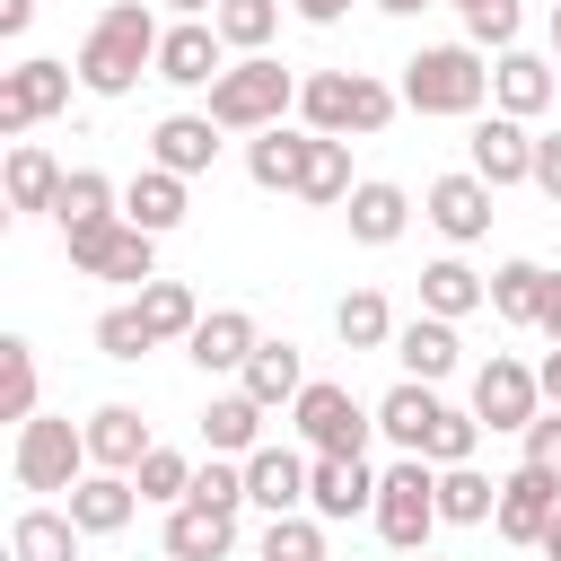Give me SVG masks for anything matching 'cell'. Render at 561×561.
Listing matches in <instances>:
<instances>
[{"mask_svg":"<svg viewBox=\"0 0 561 561\" xmlns=\"http://www.w3.org/2000/svg\"><path fill=\"white\" fill-rule=\"evenodd\" d=\"M158 44H167V26L149 18V0H114L79 44V88L88 96H131L140 70H158Z\"/></svg>","mask_w":561,"mask_h":561,"instance_id":"6da1fadb","label":"cell"},{"mask_svg":"<svg viewBox=\"0 0 561 561\" xmlns=\"http://www.w3.org/2000/svg\"><path fill=\"white\" fill-rule=\"evenodd\" d=\"M394 105H403V88H386V79H368V70H307V79H298V114H307V131H324V140L386 131Z\"/></svg>","mask_w":561,"mask_h":561,"instance_id":"7a4b0ae2","label":"cell"},{"mask_svg":"<svg viewBox=\"0 0 561 561\" xmlns=\"http://www.w3.org/2000/svg\"><path fill=\"white\" fill-rule=\"evenodd\" d=\"M491 96V61L473 44H421L403 61V105L412 114H482Z\"/></svg>","mask_w":561,"mask_h":561,"instance_id":"3957f363","label":"cell"},{"mask_svg":"<svg viewBox=\"0 0 561 561\" xmlns=\"http://www.w3.org/2000/svg\"><path fill=\"white\" fill-rule=\"evenodd\" d=\"M289 105H298V70H289V61H272V53L228 61V70H219V88H210V123H219V131H272Z\"/></svg>","mask_w":561,"mask_h":561,"instance_id":"277c9868","label":"cell"},{"mask_svg":"<svg viewBox=\"0 0 561 561\" xmlns=\"http://www.w3.org/2000/svg\"><path fill=\"white\" fill-rule=\"evenodd\" d=\"M9 473H18V491H79V482L96 473V456H88V430H70L61 412H35V421H18Z\"/></svg>","mask_w":561,"mask_h":561,"instance_id":"5b68a950","label":"cell"},{"mask_svg":"<svg viewBox=\"0 0 561 561\" xmlns=\"http://www.w3.org/2000/svg\"><path fill=\"white\" fill-rule=\"evenodd\" d=\"M368 517H377V535H386L394 552H430V535H438V465H430V456L386 465Z\"/></svg>","mask_w":561,"mask_h":561,"instance_id":"8992f818","label":"cell"},{"mask_svg":"<svg viewBox=\"0 0 561 561\" xmlns=\"http://www.w3.org/2000/svg\"><path fill=\"white\" fill-rule=\"evenodd\" d=\"M61 237H70V263H79L88 280H131V289H149V280H158V237H149V228H131V219L61 228Z\"/></svg>","mask_w":561,"mask_h":561,"instance_id":"52a82bcc","label":"cell"},{"mask_svg":"<svg viewBox=\"0 0 561 561\" xmlns=\"http://www.w3.org/2000/svg\"><path fill=\"white\" fill-rule=\"evenodd\" d=\"M289 421H298L307 456H359L368 430H377V412H359V394L333 386V377H307V394L289 403Z\"/></svg>","mask_w":561,"mask_h":561,"instance_id":"ba28073f","label":"cell"},{"mask_svg":"<svg viewBox=\"0 0 561 561\" xmlns=\"http://www.w3.org/2000/svg\"><path fill=\"white\" fill-rule=\"evenodd\" d=\"M543 412V386H535V368L526 359H508V351H491L482 368H473V421L482 430H517L526 438V421Z\"/></svg>","mask_w":561,"mask_h":561,"instance_id":"9c48e42d","label":"cell"},{"mask_svg":"<svg viewBox=\"0 0 561 561\" xmlns=\"http://www.w3.org/2000/svg\"><path fill=\"white\" fill-rule=\"evenodd\" d=\"M465 167H473L491 193H508V184H535V131H526L517 114H473Z\"/></svg>","mask_w":561,"mask_h":561,"instance_id":"30bf717a","label":"cell"},{"mask_svg":"<svg viewBox=\"0 0 561 561\" xmlns=\"http://www.w3.org/2000/svg\"><path fill=\"white\" fill-rule=\"evenodd\" d=\"M70 79H79L70 61H44V53L18 61V70L0 79V131L18 140V131H35L44 114H61V105H70Z\"/></svg>","mask_w":561,"mask_h":561,"instance_id":"8fae6325","label":"cell"},{"mask_svg":"<svg viewBox=\"0 0 561 561\" xmlns=\"http://www.w3.org/2000/svg\"><path fill=\"white\" fill-rule=\"evenodd\" d=\"M552 508H561V473H543V465H517V473H500V543H543V526H552Z\"/></svg>","mask_w":561,"mask_h":561,"instance_id":"7c38bea8","label":"cell"},{"mask_svg":"<svg viewBox=\"0 0 561 561\" xmlns=\"http://www.w3.org/2000/svg\"><path fill=\"white\" fill-rule=\"evenodd\" d=\"M219 53H228V44H219L210 18H175L167 44H158V70H149V79H167V88H219V70H228Z\"/></svg>","mask_w":561,"mask_h":561,"instance_id":"4fadbf2b","label":"cell"},{"mask_svg":"<svg viewBox=\"0 0 561 561\" xmlns=\"http://www.w3.org/2000/svg\"><path fill=\"white\" fill-rule=\"evenodd\" d=\"M421 219H430L447 245H473V237L491 228V184H482L473 167H456V175H438V184L421 193Z\"/></svg>","mask_w":561,"mask_h":561,"instance_id":"5bb4252c","label":"cell"},{"mask_svg":"<svg viewBox=\"0 0 561 561\" xmlns=\"http://www.w3.org/2000/svg\"><path fill=\"white\" fill-rule=\"evenodd\" d=\"M359 508H377L368 456H316V465H307V517L342 526V517H359Z\"/></svg>","mask_w":561,"mask_h":561,"instance_id":"9a60e30c","label":"cell"},{"mask_svg":"<svg viewBox=\"0 0 561 561\" xmlns=\"http://www.w3.org/2000/svg\"><path fill=\"white\" fill-rule=\"evenodd\" d=\"M307 465H316V456H298V447H254V456H245V500H254L263 517H298V508H307Z\"/></svg>","mask_w":561,"mask_h":561,"instance_id":"2e32d148","label":"cell"},{"mask_svg":"<svg viewBox=\"0 0 561 561\" xmlns=\"http://www.w3.org/2000/svg\"><path fill=\"white\" fill-rule=\"evenodd\" d=\"M184 351H193V368H202V377H228V368H245V359L263 351V333H254V316H245V307H210V316L193 324V342H184Z\"/></svg>","mask_w":561,"mask_h":561,"instance_id":"e0dca14e","label":"cell"},{"mask_svg":"<svg viewBox=\"0 0 561 561\" xmlns=\"http://www.w3.org/2000/svg\"><path fill=\"white\" fill-rule=\"evenodd\" d=\"M79 430H88L96 473H140V456H149V421H140V403H96Z\"/></svg>","mask_w":561,"mask_h":561,"instance_id":"ac0fdd59","label":"cell"},{"mask_svg":"<svg viewBox=\"0 0 561 561\" xmlns=\"http://www.w3.org/2000/svg\"><path fill=\"white\" fill-rule=\"evenodd\" d=\"M552 88H561V70H552L543 53H500V61H491V105L517 114V123H535V114L552 105Z\"/></svg>","mask_w":561,"mask_h":561,"instance_id":"d6986e66","label":"cell"},{"mask_svg":"<svg viewBox=\"0 0 561 561\" xmlns=\"http://www.w3.org/2000/svg\"><path fill=\"white\" fill-rule=\"evenodd\" d=\"M210 158H219V123H210V114H167V123L149 131V167H167V175H184V184H193Z\"/></svg>","mask_w":561,"mask_h":561,"instance_id":"ffe728a7","label":"cell"},{"mask_svg":"<svg viewBox=\"0 0 561 561\" xmlns=\"http://www.w3.org/2000/svg\"><path fill=\"white\" fill-rule=\"evenodd\" d=\"M307 149H316V131H289V123L254 131V140H245V175H254V193H298Z\"/></svg>","mask_w":561,"mask_h":561,"instance_id":"44dd1931","label":"cell"},{"mask_svg":"<svg viewBox=\"0 0 561 561\" xmlns=\"http://www.w3.org/2000/svg\"><path fill=\"white\" fill-rule=\"evenodd\" d=\"M394 359H403V377L438 386V377H456L465 342H456V324H447V316H412V324H394Z\"/></svg>","mask_w":561,"mask_h":561,"instance_id":"7402d4cb","label":"cell"},{"mask_svg":"<svg viewBox=\"0 0 561 561\" xmlns=\"http://www.w3.org/2000/svg\"><path fill=\"white\" fill-rule=\"evenodd\" d=\"M438 386H421V377H403V386H386V403H377V438H394L403 456H421L430 447V430H438Z\"/></svg>","mask_w":561,"mask_h":561,"instance_id":"603a6c76","label":"cell"},{"mask_svg":"<svg viewBox=\"0 0 561 561\" xmlns=\"http://www.w3.org/2000/svg\"><path fill=\"white\" fill-rule=\"evenodd\" d=\"M228 552H237V517L228 508H202V500L167 508V561H228Z\"/></svg>","mask_w":561,"mask_h":561,"instance_id":"cb8c5ba5","label":"cell"},{"mask_svg":"<svg viewBox=\"0 0 561 561\" xmlns=\"http://www.w3.org/2000/svg\"><path fill=\"white\" fill-rule=\"evenodd\" d=\"M0 184H9V210H53V202H61V184H70V167H61L53 149H35V140H9Z\"/></svg>","mask_w":561,"mask_h":561,"instance_id":"d4e9b609","label":"cell"},{"mask_svg":"<svg viewBox=\"0 0 561 561\" xmlns=\"http://www.w3.org/2000/svg\"><path fill=\"white\" fill-rule=\"evenodd\" d=\"M342 219H351V237H359V245H394V237L412 228V193H403V184H386V175H368V184L342 202Z\"/></svg>","mask_w":561,"mask_h":561,"instance_id":"484cf974","label":"cell"},{"mask_svg":"<svg viewBox=\"0 0 561 561\" xmlns=\"http://www.w3.org/2000/svg\"><path fill=\"white\" fill-rule=\"evenodd\" d=\"M473 307H491V280L473 272V263H456V254H438V263H421V316H473Z\"/></svg>","mask_w":561,"mask_h":561,"instance_id":"4316f807","label":"cell"},{"mask_svg":"<svg viewBox=\"0 0 561 561\" xmlns=\"http://www.w3.org/2000/svg\"><path fill=\"white\" fill-rule=\"evenodd\" d=\"M237 386L263 403V412H280V403H298L307 394V359H298V342H263L245 368H237Z\"/></svg>","mask_w":561,"mask_h":561,"instance_id":"83f0119b","label":"cell"},{"mask_svg":"<svg viewBox=\"0 0 561 561\" xmlns=\"http://www.w3.org/2000/svg\"><path fill=\"white\" fill-rule=\"evenodd\" d=\"M131 508H140V482H131V473H88V482L70 491L79 535H123V526H131Z\"/></svg>","mask_w":561,"mask_h":561,"instance_id":"f1b7e54d","label":"cell"},{"mask_svg":"<svg viewBox=\"0 0 561 561\" xmlns=\"http://www.w3.org/2000/svg\"><path fill=\"white\" fill-rule=\"evenodd\" d=\"M9 552L18 561H79V517L70 508H18V526H9Z\"/></svg>","mask_w":561,"mask_h":561,"instance_id":"f546056e","label":"cell"},{"mask_svg":"<svg viewBox=\"0 0 561 561\" xmlns=\"http://www.w3.org/2000/svg\"><path fill=\"white\" fill-rule=\"evenodd\" d=\"M123 219H131V228H149V237H167V228L184 219V175H167V167H140V175L123 184Z\"/></svg>","mask_w":561,"mask_h":561,"instance_id":"4dcf8cb0","label":"cell"},{"mask_svg":"<svg viewBox=\"0 0 561 561\" xmlns=\"http://www.w3.org/2000/svg\"><path fill=\"white\" fill-rule=\"evenodd\" d=\"M543 298H552V272H543V263L517 254V263L491 272V316H500V324H543Z\"/></svg>","mask_w":561,"mask_h":561,"instance_id":"1f68e13d","label":"cell"},{"mask_svg":"<svg viewBox=\"0 0 561 561\" xmlns=\"http://www.w3.org/2000/svg\"><path fill=\"white\" fill-rule=\"evenodd\" d=\"M202 438H210V456H237V465H245V456L263 447V403H254L245 386H237V394H219V403L202 412Z\"/></svg>","mask_w":561,"mask_h":561,"instance_id":"d6a6232c","label":"cell"},{"mask_svg":"<svg viewBox=\"0 0 561 561\" xmlns=\"http://www.w3.org/2000/svg\"><path fill=\"white\" fill-rule=\"evenodd\" d=\"M500 517V482L473 465H438V526H491Z\"/></svg>","mask_w":561,"mask_h":561,"instance_id":"836d02e7","label":"cell"},{"mask_svg":"<svg viewBox=\"0 0 561 561\" xmlns=\"http://www.w3.org/2000/svg\"><path fill=\"white\" fill-rule=\"evenodd\" d=\"M351 193H359V184H351V149L316 131V149H307V175H298V202H316V210H342Z\"/></svg>","mask_w":561,"mask_h":561,"instance_id":"e575fe53","label":"cell"},{"mask_svg":"<svg viewBox=\"0 0 561 561\" xmlns=\"http://www.w3.org/2000/svg\"><path fill=\"white\" fill-rule=\"evenodd\" d=\"M53 219H61V228H96V219H123V193H114V175H96V167H70V184H61Z\"/></svg>","mask_w":561,"mask_h":561,"instance_id":"d590c367","label":"cell"},{"mask_svg":"<svg viewBox=\"0 0 561 561\" xmlns=\"http://www.w3.org/2000/svg\"><path fill=\"white\" fill-rule=\"evenodd\" d=\"M131 307L149 316V333H158V342H193V324H202V298H193L184 280H149Z\"/></svg>","mask_w":561,"mask_h":561,"instance_id":"8d00e7d4","label":"cell"},{"mask_svg":"<svg viewBox=\"0 0 561 561\" xmlns=\"http://www.w3.org/2000/svg\"><path fill=\"white\" fill-rule=\"evenodd\" d=\"M333 333H342L351 351H394V307H386L377 289H351V298L333 307Z\"/></svg>","mask_w":561,"mask_h":561,"instance_id":"74e56055","label":"cell"},{"mask_svg":"<svg viewBox=\"0 0 561 561\" xmlns=\"http://www.w3.org/2000/svg\"><path fill=\"white\" fill-rule=\"evenodd\" d=\"M0 421H35V342L26 333L0 342Z\"/></svg>","mask_w":561,"mask_h":561,"instance_id":"f35d334b","label":"cell"},{"mask_svg":"<svg viewBox=\"0 0 561 561\" xmlns=\"http://www.w3.org/2000/svg\"><path fill=\"white\" fill-rule=\"evenodd\" d=\"M210 26H219V44L263 53V44H272V26H280V0H219V9H210Z\"/></svg>","mask_w":561,"mask_h":561,"instance_id":"ab89813d","label":"cell"},{"mask_svg":"<svg viewBox=\"0 0 561 561\" xmlns=\"http://www.w3.org/2000/svg\"><path fill=\"white\" fill-rule=\"evenodd\" d=\"M254 561H324V517H272L263 526V543H254Z\"/></svg>","mask_w":561,"mask_h":561,"instance_id":"60d3db41","label":"cell"},{"mask_svg":"<svg viewBox=\"0 0 561 561\" xmlns=\"http://www.w3.org/2000/svg\"><path fill=\"white\" fill-rule=\"evenodd\" d=\"M131 482H140V500H167V508H184V500H193V465H184L175 447H149Z\"/></svg>","mask_w":561,"mask_h":561,"instance_id":"b9f144b4","label":"cell"},{"mask_svg":"<svg viewBox=\"0 0 561 561\" xmlns=\"http://www.w3.org/2000/svg\"><path fill=\"white\" fill-rule=\"evenodd\" d=\"M96 351H105V359H140V351H158V333H149L140 307H105V316H96Z\"/></svg>","mask_w":561,"mask_h":561,"instance_id":"7bdbcfd3","label":"cell"},{"mask_svg":"<svg viewBox=\"0 0 561 561\" xmlns=\"http://www.w3.org/2000/svg\"><path fill=\"white\" fill-rule=\"evenodd\" d=\"M465 9V35H473V53L491 44V53H517V0H456Z\"/></svg>","mask_w":561,"mask_h":561,"instance_id":"ee69618b","label":"cell"},{"mask_svg":"<svg viewBox=\"0 0 561 561\" xmlns=\"http://www.w3.org/2000/svg\"><path fill=\"white\" fill-rule=\"evenodd\" d=\"M473 447H482V421L473 412H438V430H430V465H473Z\"/></svg>","mask_w":561,"mask_h":561,"instance_id":"f6af8a7d","label":"cell"},{"mask_svg":"<svg viewBox=\"0 0 561 561\" xmlns=\"http://www.w3.org/2000/svg\"><path fill=\"white\" fill-rule=\"evenodd\" d=\"M193 500H202V508H228V517H237V508H245V465H237V456H210V465L193 473Z\"/></svg>","mask_w":561,"mask_h":561,"instance_id":"bcb514c9","label":"cell"},{"mask_svg":"<svg viewBox=\"0 0 561 561\" xmlns=\"http://www.w3.org/2000/svg\"><path fill=\"white\" fill-rule=\"evenodd\" d=\"M526 465H543V473H561V412L543 403L535 421H526Z\"/></svg>","mask_w":561,"mask_h":561,"instance_id":"7dc6e473","label":"cell"},{"mask_svg":"<svg viewBox=\"0 0 561 561\" xmlns=\"http://www.w3.org/2000/svg\"><path fill=\"white\" fill-rule=\"evenodd\" d=\"M535 193L561 210V131H535Z\"/></svg>","mask_w":561,"mask_h":561,"instance_id":"c3c4849f","label":"cell"},{"mask_svg":"<svg viewBox=\"0 0 561 561\" xmlns=\"http://www.w3.org/2000/svg\"><path fill=\"white\" fill-rule=\"evenodd\" d=\"M289 9H298L307 26H342V18H351V0H289Z\"/></svg>","mask_w":561,"mask_h":561,"instance_id":"681fc988","label":"cell"},{"mask_svg":"<svg viewBox=\"0 0 561 561\" xmlns=\"http://www.w3.org/2000/svg\"><path fill=\"white\" fill-rule=\"evenodd\" d=\"M35 26V0H0V35H26Z\"/></svg>","mask_w":561,"mask_h":561,"instance_id":"f907efd6","label":"cell"},{"mask_svg":"<svg viewBox=\"0 0 561 561\" xmlns=\"http://www.w3.org/2000/svg\"><path fill=\"white\" fill-rule=\"evenodd\" d=\"M535 386H543V403L561 412V351H543V368H535Z\"/></svg>","mask_w":561,"mask_h":561,"instance_id":"816d5d0a","label":"cell"},{"mask_svg":"<svg viewBox=\"0 0 561 561\" xmlns=\"http://www.w3.org/2000/svg\"><path fill=\"white\" fill-rule=\"evenodd\" d=\"M543 333H552V351H561V272H552V298H543Z\"/></svg>","mask_w":561,"mask_h":561,"instance_id":"f5cc1de1","label":"cell"},{"mask_svg":"<svg viewBox=\"0 0 561 561\" xmlns=\"http://www.w3.org/2000/svg\"><path fill=\"white\" fill-rule=\"evenodd\" d=\"M543 561H561V508H552V526H543Z\"/></svg>","mask_w":561,"mask_h":561,"instance_id":"db71d44e","label":"cell"},{"mask_svg":"<svg viewBox=\"0 0 561 561\" xmlns=\"http://www.w3.org/2000/svg\"><path fill=\"white\" fill-rule=\"evenodd\" d=\"M377 9H386V18H421L430 0H377Z\"/></svg>","mask_w":561,"mask_h":561,"instance_id":"11a10c76","label":"cell"},{"mask_svg":"<svg viewBox=\"0 0 561 561\" xmlns=\"http://www.w3.org/2000/svg\"><path fill=\"white\" fill-rule=\"evenodd\" d=\"M167 9H175V18H210L219 0H167Z\"/></svg>","mask_w":561,"mask_h":561,"instance_id":"9f6ffc18","label":"cell"},{"mask_svg":"<svg viewBox=\"0 0 561 561\" xmlns=\"http://www.w3.org/2000/svg\"><path fill=\"white\" fill-rule=\"evenodd\" d=\"M552 70H561V0H552Z\"/></svg>","mask_w":561,"mask_h":561,"instance_id":"6f0895ef","label":"cell"},{"mask_svg":"<svg viewBox=\"0 0 561 561\" xmlns=\"http://www.w3.org/2000/svg\"><path fill=\"white\" fill-rule=\"evenodd\" d=\"M412 561H430V552H412Z\"/></svg>","mask_w":561,"mask_h":561,"instance_id":"680465c9","label":"cell"}]
</instances>
